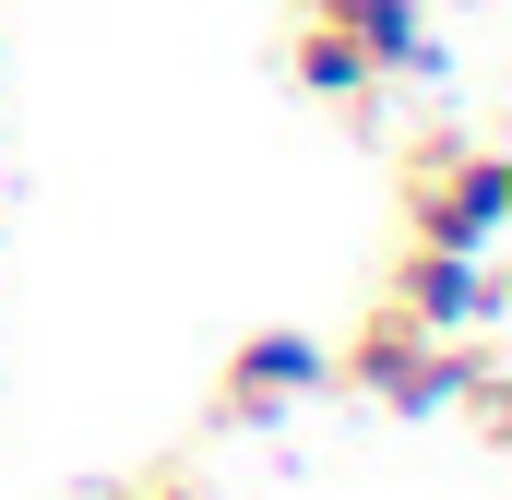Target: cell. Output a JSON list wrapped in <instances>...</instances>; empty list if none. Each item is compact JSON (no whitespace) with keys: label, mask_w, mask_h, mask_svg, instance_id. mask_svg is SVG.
I'll return each instance as SVG.
<instances>
[{"label":"cell","mask_w":512,"mask_h":500,"mask_svg":"<svg viewBox=\"0 0 512 500\" xmlns=\"http://www.w3.org/2000/svg\"><path fill=\"white\" fill-rule=\"evenodd\" d=\"M501 227H512V155H489V143H405V239L489 262Z\"/></svg>","instance_id":"obj_1"},{"label":"cell","mask_w":512,"mask_h":500,"mask_svg":"<svg viewBox=\"0 0 512 500\" xmlns=\"http://www.w3.org/2000/svg\"><path fill=\"white\" fill-rule=\"evenodd\" d=\"M382 310H405L417 334H489V322H501V274H489L477 250L405 239V262H393V286H382Z\"/></svg>","instance_id":"obj_2"},{"label":"cell","mask_w":512,"mask_h":500,"mask_svg":"<svg viewBox=\"0 0 512 500\" xmlns=\"http://www.w3.org/2000/svg\"><path fill=\"white\" fill-rule=\"evenodd\" d=\"M322 381H334V358H322L310 334H251V346H227V370H215V417H227V429H274V417H298Z\"/></svg>","instance_id":"obj_3"},{"label":"cell","mask_w":512,"mask_h":500,"mask_svg":"<svg viewBox=\"0 0 512 500\" xmlns=\"http://www.w3.org/2000/svg\"><path fill=\"white\" fill-rule=\"evenodd\" d=\"M298 12H322L334 36H358V60L382 72V84H429L441 72V24H429V0H298Z\"/></svg>","instance_id":"obj_4"},{"label":"cell","mask_w":512,"mask_h":500,"mask_svg":"<svg viewBox=\"0 0 512 500\" xmlns=\"http://www.w3.org/2000/svg\"><path fill=\"white\" fill-rule=\"evenodd\" d=\"M286 84L298 96H322V108H370V60H358V36H334L322 12H298V36H286Z\"/></svg>","instance_id":"obj_5"},{"label":"cell","mask_w":512,"mask_h":500,"mask_svg":"<svg viewBox=\"0 0 512 500\" xmlns=\"http://www.w3.org/2000/svg\"><path fill=\"white\" fill-rule=\"evenodd\" d=\"M120 500H203L191 477H143V489H120Z\"/></svg>","instance_id":"obj_6"}]
</instances>
